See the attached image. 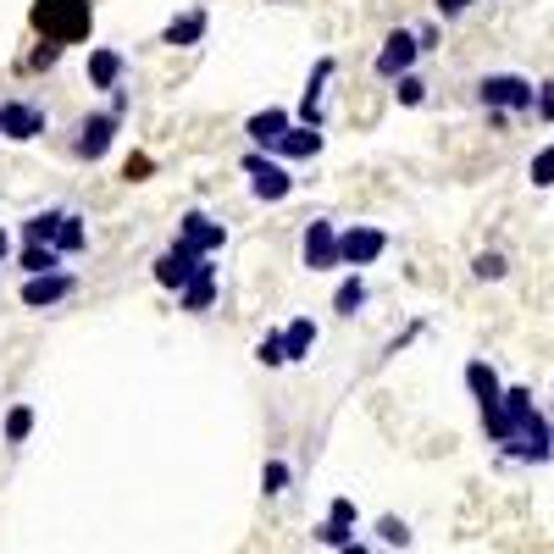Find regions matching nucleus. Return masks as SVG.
Masks as SVG:
<instances>
[{"mask_svg": "<svg viewBox=\"0 0 554 554\" xmlns=\"http://www.w3.org/2000/svg\"><path fill=\"white\" fill-rule=\"evenodd\" d=\"M505 449L521 466H543L554 455V427L538 405H532V388H505Z\"/></svg>", "mask_w": 554, "mask_h": 554, "instance_id": "obj_1", "label": "nucleus"}, {"mask_svg": "<svg viewBox=\"0 0 554 554\" xmlns=\"http://www.w3.org/2000/svg\"><path fill=\"white\" fill-rule=\"evenodd\" d=\"M28 28L56 50L84 45V39L95 34V6H89V0H34V6H28Z\"/></svg>", "mask_w": 554, "mask_h": 554, "instance_id": "obj_2", "label": "nucleus"}, {"mask_svg": "<svg viewBox=\"0 0 554 554\" xmlns=\"http://www.w3.org/2000/svg\"><path fill=\"white\" fill-rule=\"evenodd\" d=\"M23 239L56 250L61 261H67V255H78V250H89V228H84V217H78V211H39V217L23 222Z\"/></svg>", "mask_w": 554, "mask_h": 554, "instance_id": "obj_3", "label": "nucleus"}, {"mask_svg": "<svg viewBox=\"0 0 554 554\" xmlns=\"http://www.w3.org/2000/svg\"><path fill=\"white\" fill-rule=\"evenodd\" d=\"M477 100L488 117H527L532 100H538V84L521 73H488V78H477Z\"/></svg>", "mask_w": 554, "mask_h": 554, "instance_id": "obj_4", "label": "nucleus"}, {"mask_svg": "<svg viewBox=\"0 0 554 554\" xmlns=\"http://www.w3.org/2000/svg\"><path fill=\"white\" fill-rule=\"evenodd\" d=\"M244 172H250V194L255 200H266V205H283L294 194V178H289V167L283 161H272V156H261V150H244V161H239Z\"/></svg>", "mask_w": 554, "mask_h": 554, "instance_id": "obj_5", "label": "nucleus"}, {"mask_svg": "<svg viewBox=\"0 0 554 554\" xmlns=\"http://www.w3.org/2000/svg\"><path fill=\"white\" fill-rule=\"evenodd\" d=\"M388 250V233L377 228V222H355V228H338V266H350V272H361V266L383 261Z\"/></svg>", "mask_w": 554, "mask_h": 554, "instance_id": "obj_6", "label": "nucleus"}, {"mask_svg": "<svg viewBox=\"0 0 554 554\" xmlns=\"http://www.w3.org/2000/svg\"><path fill=\"white\" fill-rule=\"evenodd\" d=\"M178 250H189V255H200V261H217V250L228 244V228H222L217 217H205V211H183L178 217Z\"/></svg>", "mask_w": 554, "mask_h": 554, "instance_id": "obj_7", "label": "nucleus"}, {"mask_svg": "<svg viewBox=\"0 0 554 554\" xmlns=\"http://www.w3.org/2000/svg\"><path fill=\"white\" fill-rule=\"evenodd\" d=\"M117 133H122V117L117 111H89L84 122H78V139H73V156L78 161H100L111 156V145H117Z\"/></svg>", "mask_w": 554, "mask_h": 554, "instance_id": "obj_8", "label": "nucleus"}, {"mask_svg": "<svg viewBox=\"0 0 554 554\" xmlns=\"http://www.w3.org/2000/svg\"><path fill=\"white\" fill-rule=\"evenodd\" d=\"M45 128H50V111L45 106H34V100H23V95L0 100V139L28 145V139H39Z\"/></svg>", "mask_w": 554, "mask_h": 554, "instance_id": "obj_9", "label": "nucleus"}, {"mask_svg": "<svg viewBox=\"0 0 554 554\" xmlns=\"http://www.w3.org/2000/svg\"><path fill=\"white\" fill-rule=\"evenodd\" d=\"M416 61H422V45H416V34H410V28H394V34L383 39V50H377L372 73L383 78V84H399L405 73H416Z\"/></svg>", "mask_w": 554, "mask_h": 554, "instance_id": "obj_10", "label": "nucleus"}, {"mask_svg": "<svg viewBox=\"0 0 554 554\" xmlns=\"http://www.w3.org/2000/svg\"><path fill=\"white\" fill-rule=\"evenodd\" d=\"M23 305L28 311H50V305H61V300H73L78 294V277L61 266V272H45V277H23Z\"/></svg>", "mask_w": 554, "mask_h": 554, "instance_id": "obj_11", "label": "nucleus"}, {"mask_svg": "<svg viewBox=\"0 0 554 554\" xmlns=\"http://www.w3.org/2000/svg\"><path fill=\"white\" fill-rule=\"evenodd\" d=\"M333 73H338V56H322V61L311 67V78H305V95H300V117H294V128H316V133H322V117H327V111H322V100H327V78H333Z\"/></svg>", "mask_w": 554, "mask_h": 554, "instance_id": "obj_12", "label": "nucleus"}, {"mask_svg": "<svg viewBox=\"0 0 554 554\" xmlns=\"http://www.w3.org/2000/svg\"><path fill=\"white\" fill-rule=\"evenodd\" d=\"M300 255L311 272H338V228L333 222H305V239H300Z\"/></svg>", "mask_w": 554, "mask_h": 554, "instance_id": "obj_13", "label": "nucleus"}, {"mask_svg": "<svg viewBox=\"0 0 554 554\" xmlns=\"http://www.w3.org/2000/svg\"><path fill=\"white\" fill-rule=\"evenodd\" d=\"M200 272H205V261H200V255H189V250H178V244H167V250L156 255V283H161V289L183 294Z\"/></svg>", "mask_w": 554, "mask_h": 554, "instance_id": "obj_14", "label": "nucleus"}, {"mask_svg": "<svg viewBox=\"0 0 554 554\" xmlns=\"http://www.w3.org/2000/svg\"><path fill=\"white\" fill-rule=\"evenodd\" d=\"M294 128V117L283 106H266V111H255L250 122H244V133H250V145L261 150V156H272L277 150V139H283V133Z\"/></svg>", "mask_w": 554, "mask_h": 554, "instance_id": "obj_15", "label": "nucleus"}, {"mask_svg": "<svg viewBox=\"0 0 554 554\" xmlns=\"http://www.w3.org/2000/svg\"><path fill=\"white\" fill-rule=\"evenodd\" d=\"M122 73H128V56H122L117 45H95V50H89V89H106V95H117V89H122Z\"/></svg>", "mask_w": 554, "mask_h": 554, "instance_id": "obj_16", "label": "nucleus"}, {"mask_svg": "<svg viewBox=\"0 0 554 554\" xmlns=\"http://www.w3.org/2000/svg\"><path fill=\"white\" fill-rule=\"evenodd\" d=\"M205 28H211V12L205 6H189V12H178L167 28H161V45H172V50H194L205 39Z\"/></svg>", "mask_w": 554, "mask_h": 554, "instance_id": "obj_17", "label": "nucleus"}, {"mask_svg": "<svg viewBox=\"0 0 554 554\" xmlns=\"http://www.w3.org/2000/svg\"><path fill=\"white\" fill-rule=\"evenodd\" d=\"M217 289H222V266H217V261H205V272L178 294V305H183L189 316H200V311H211V305H217Z\"/></svg>", "mask_w": 554, "mask_h": 554, "instance_id": "obj_18", "label": "nucleus"}, {"mask_svg": "<svg viewBox=\"0 0 554 554\" xmlns=\"http://www.w3.org/2000/svg\"><path fill=\"white\" fill-rule=\"evenodd\" d=\"M466 388H471V399H477V410H488V405H499L505 399V383H499V372L488 361H466Z\"/></svg>", "mask_w": 554, "mask_h": 554, "instance_id": "obj_19", "label": "nucleus"}, {"mask_svg": "<svg viewBox=\"0 0 554 554\" xmlns=\"http://www.w3.org/2000/svg\"><path fill=\"white\" fill-rule=\"evenodd\" d=\"M277 344H283V366H289V361H311V350H316V322H311V316H294V322L277 333Z\"/></svg>", "mask_w": 554, "mask_h": 554, "instance_id": "obj_20", "label": "nucleus"}, {"mask_svg": "<svg viewBox=\"0 0 554 554\" xmlns=\"http://www.w3.org/2000/svg\"><path fill=\"white\" fill-rule=\"evenodd\" d=\"M322 133L316 128H289L283 139H277V150H272V161H311V156H322Z\"/></svg>", "mask_w": 554, "mask_h": 554, "instance_id": "obj_21", "label": "nucleus"}, {"mask_svg": "<svg viewBox=\"0 0 554 554\" xmlns=\"http://www.w3.org/2000/svg\"><path fill=\"white\" fill-rule=\"evenodd\" d=\"M366 300H372V294H366L361 272H350V277H344V283H338V289H333V311H338V316H355Z\"/></svg>", "mask_w": 554, "mask_h": 554, "instance_id": "obj_22", "label": "nucleus"}, {"mask_svg": "<svg viewBox=\"0 0 554 554\" xmlns=\"http://www.w3.org/2000/svg\"><path fill=\"white\" fill-rule=\"evenodd\" d=\"M17 266H23V277H45V272H61V255L45 250V244H23Z\"/></svg>", "mask_w": 554, "mask_h": 554, "instance_id": "obj_23", "label": "nucleus"}, {"mask_svg": "<svg viewBox=\"0 0 554 554\" xmlns=\"http://www.w3.org/2000/svg\"><path fill=\"white\" fill-rule=\"evenodd\" d=\"M289 482H294V471H289V460H266V466H261V494L266 499H277V494H289Z\"/></svg>", "mask_w": 554, "mask_h": 554, "instance_id": "obj_24", "label": "nucleus"}, {"mask_svg": "<svg viewBox=\"0 0 554 554\" xmlns=\"http://www.w3.org/2000/svg\"><path fill=\"white\" fill-rule=\"evenodd\" d=\"M34 438V405H12L6 410V444H28Z\"/></svg>", "mask_w": 554, "mask_h": 554, "instance_id": "obj_25", "label": "nucleus"}, {"mask_svg": "<svg viewBox=\"0 0 554 554\" xmlns=\"http://www.w3.org/2000/svg\"><path fill=\"white\" fill-rule=\"evenodd\" d=\"M527 183H532V189H554V145L532 150V161H527Z\"/></svg>", "mask_w": 554, "mask_h": 554, "instance_id": "obj_26", "label": "nucleus"}, {"mask_svg": "<svg viewBox=\"0 0 554 554\" xmlns=\"http://www.w3.org/2000/svg\"><path fill=\"white\" fill-rule=\"evenodd\" d=\"M327 521H333V527H344V532H355V521H361V510H355V499H350V494H338L333 505H327Z\"/></svg>", "mask_w": 554, "mask_h": 554, "instance_id": "obj_27", "label": "nucleus"}, {"mask_svg": "<svg viewBox=\"0 0 554 554\" xmlns=\"http://www.w3.org/2000/svg\"><path fill=\"white\" fill-rule=\"evenodd\" d=\"M394 100H399V106H422V100H427V78L405 73V78L394 84Z\"/></svg>", "mask_w": 554, "mask_h": 554, "instance_id": "obj_28", "label": "nucleus"}, {"mask_svg": "<svg viewBox=\"0 0 554 554\" xmlns=\"http://www.w3.org/2000/svg\"><path fill=\"white\" fill-rule=\"evenodd\" d=\"M377 538H383L388 549H410V527H405L399 516H383V521H377Z\"/></svg>", "mask_w": 554, "mask_h": 554, "instance_id": "obj_29", "label": "nucleus"}, {"mask_svg": "<svg viewBox=\"0 0 554 554\" xmlns=\"http://www.w3.org/2000/svg\"><path fill=\"white\" fill-rule=\"evenodd\" d=\"M471 272H477V277H482V283H499V277H505V272H510V266H505V255H494V250H482V255H477V261H471Z\"/></svg>", "mask_w": 554, "mask_h": 554, "instance_id": "obj_30", "label": "nucleus"}, {"mask_svg": "<svg viewBox=\"0 0 554 554\" xmlns=\"http://www.w3.org/2000/svg\"><path fill=\"white\" fill-rule=\"evenodd\" d=\"M322 549H344V543H355V532H344V527H333V521H316V532H311Z\"/></svg>", "mask_w": 554, "mask_h": 554, "instance_id": "obj_31", "label": "nucleus"}, {"mask_svg": "<svg viewBox=\"0 0 554 554\" xmlns=\"http://www.w3.org/2000/svg\"><path fill=\"white\" fill-rule=\"evenodd\" d=\"M255 361H261V366H283V344H277V333H266L261 344H255Z\"/></svg>", "mask_w": 554, "mask_h": 554, "instance_id": "obj_32", "label": "nucleus"}, {"mask_svg": "<svg viewBox=\"0 0 554 554\" xmlns=\"http://www.w3.org/2000/svg\"><path fill=\"white\" fill-rule=\"evenodd\" d=\"M471 6H477V0H433V12L444 17V23H455V17H466Z\"/></svg>", "mask_w": 554, "mask_h": 554, "instance_id": "obj_33", "label": "nucleus"}, {"mask_svg": "<svg viewBox=\"0 0 554 554\" xmlns=\"http://www.w3.org/2000/svg\"><path fill=\"white\" fill-rule=\"evenodd\" d=\"M532 111H538L543 122H554V78H549V84H538V100H532Z\"/></svg>", "mask_w": 554, "mask_h": 554, "instance_id": "obj_34", "label": "nucleus"}, {"mask_svg": "<svg viewBox=\"0 0 554 554\" xmlns=\"http://www.w3.org/2000/svg\"><path fill=\"white\" fill-rule=\"evenodd\" d=\"M56 61H61V50H56V45H39L34 56L23 61V67H56Z\"/></svg>", "mask_w": 554, "mask_h": 554, "instance_id": "obj_35", "label": "nucleus"}, {"mask_svg": "<svg viewBox=\"0 0 554 554\" xmlns=\"http://www.w3.org/2000/svg\"><path fill=\"white\" fill-rule=\"evenodd\" d=\"M6 255H12V233L0 228V261H6Z\"/></svg>", "mask_w": 554, "mask_h": 554, "instance_id": "obj_36", "label": "nucleus"}, {"mask_svg": "<svg viewBox=\"0 0 554 554\" xmlns=\"http://www.w3.org/2000/svg\"><path fill=\"white\" fill-rule=\"evenodd\" d=\"M338 554H372V549H366V543H344Z\"/></svg>", "mask_w": 554, "mask_h": 554, "instance_id": "obj_37", "label": "nucleus"}]
</instances>
